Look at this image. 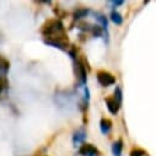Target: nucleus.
<instances>
[{
    "mask_svg": "<svg viewBox=\"0 0 156 156\" xmlns=\"http://www.w3.org/2000/svg\"><path fill=\"white\" fill-rule=\"evenodd\" d=\"M42 33L46 37H48V40H51V41H58V42L66 44L65 42H63V40L65 38L64 26L59 20H52V21L47 22V25L43 26Z\"/></svg>",
    "mask_w": 156,
    "mask_h": 156,
    "instance_id": "obj_1",
    "label": "nucleus"
},
{
    "mask_svg": "<svg viewBox=\"0 0 156 156\" xmlns=\"http://www.w3.org/2000/svg\"><path fill=\"white\" fill-rule=\"evenodd\" d=\"M97 81L100 83L101 86L103 87H108L111 85H114L115 84V79L114 76L107 71H98L97 73Z\"/></svg>",
    "mask_w": 156,
    "mask_h": 156,
    "instance_id": "obj_2",
    "label": "nucleus"
},
{
    "mask_svg": "<svg viewBox=\"0 0 156 156\" xmlns=\"http://www.w3.org/2000/svg\"><path fill=\"white\" fill-rule=\"evenodd\" d=\"M79 154L81 156H98L100 151L92 144H83L79 149Z\"/></svg>",
    "mask_w": 156,
    "mask_h": 156,
    "instance_id": "obj_3",
    "label": "nucleus"
},
{
    "mask_svg": "<svg viewBox=\"0 0 156 156\" xmlns=\"http://www.w3.org/2000/svg\"><path fill=\"white\" fill-rule=\"evenodd\" d=\"M75 65H76V74H77V77L80 79V83L83 84V85H85L86 84V68L84 66V64H83V62H80V60H76L75 62Z\"/></svg>",
    "mask_w": 156,
    "mask_h": 156,
    "instance_id": "obj_4",
    "label": "nucleus"
},
{
    "mask_svg": "<svg viewBox=\"0 0 156 156\" xmlns=\"http://www.w3.org/2000/svg\"><path fill=\"white\" fill-rule=\"evenodd\" d=\"M106 101V105H107V108H108V111L112 113V114H117L119 112V105H121V102H118L114 97H108V98H106L105 100Z\"/></svg>",
    "mask_w": 156,
    "mask_h": 156,
    "instance_id": "obj_5",
    "label": "nucleus"
},
{
    "mask_svg": "<svg viewBox=\"0 0 156 156\" xmlns=\"http://www.w3.org/2000/svg\"><path fill=\"white\" fill-rule=\"evenodd\" d=\"M85 138H86L85 129H77L73 134V144H74V146H79L80 144H83L84 140H85Z\"/></svg>",
    "mask_w": 156,
    "mask_h": 156,
    "instance_id": "obj_6",
    "label": "nucleus"
},
{
    "mask_svg": "<svg viewBox=\"0 0 156 156\" xmlns=\"http://www.w3.org/2000/svg\"><path fill=\"white\" fill-rule=\"evenodd\" d=\"M111 128H112V122H111L109 119L102 118V119L100 121V129H101V132H102L103 134H108L109 130H111Z\"/></svg>",
    "mask_w": 156,
    "mask_h": 156,
    "instance_id": "obj_7",
    "label": "nucleus"
},
{
    "mask_svg": "<svg viewBox=\"0 0 156 156\" xmlns=\"http://www.w3.org/2000/svg\"><path fill=\"white\" fill-rule=\"evenodd\" d=\"M95 19H96V20H97V22L101 25V27L103 28V31L108 33V21H107V17H106L105 15H102V14L97 12Z\"/></svg>",
    "mask_w": 156,
    "mask_h": 156,
    "instance_id": "obj_8",
    "label": "nucleus"
},
{
    "mask_svg": "<svg viewBox=\"0 0 156 156\" xmlns=\"http://www.w3.org/2000/svg\"><path fill=\"white\" fill-rule=\"evenodd\" d=\"M122 150H123V141L122 140H117L112 145V152H113L114 156H121L122 155Z\"/></svg>",
    "mask_w": 156,
    "mask_h": 156,
    "instance_id": "obj_9",
    "label": "nucleus"
},
{
    "mask_svg": "<svg viewBox=\"0 0 156 156\" xmlns=\"http://www.w3.org/2000/svg\"><path fill=\"white\" fill-rule=\"evenodd\" d=\"M109 17H111V20H112L115 25H122V23H123V17H122V15H121L118 11L112 10V12H111Z\"/></svg>",
    "mask_w": 156,
    "mask_h": 156,
    "instance_id": "obj_10",
    "label": "nucleus"
},
{
    "mask_svg": "<svg viewBox=\"0 0 156 156\" xmlns=\"http://www.w3.org/2000/svg\"><path fill=\"white\" fill-rule=\"evenodd\" d=\"M89 14H90V10L89 9H79L77 11H75L74 17H75V20H80V19L86 17Z\"/></svg>",
    "mask_w": 156,
    "mask_h": 156,
    "instance_id": "obj_11",
    "label": "nucleus"
},
{
    "mask_svg": "<svg viewBox=\"0 0 156 156\" xmlns=\"http://www.w3.org/2000/svg\"><path fill=\"white\" fill-rule=\"evenodd\" d=\"M114 98L118 102H122V90H121L119 86H117L115 90H114Z\"/></svg>",
    "mask_w": 156,
    "mask_h": 156,
    "instance_id": "obj_12",
    "label": "nucleus"
},
{
    "mask_svg": "<svg viewBox=\"0 0 156 156\" xmlns=\"http://www.w3.org/2000/svg\"><path fill=\"white\" fill-rule=\"evenodd\" d=\"M144 155H145V151L141 149H134L130 152V156H144Z\"/></svg>",
    "mask_w": 156,
    "mask_h": 156,
    "instance_id": "obj_13",
    "label": "nucleus"
},
{
    "mask_svg": "<svg viewBox=\"0 0 156 156\" xmlns=\"http://www.w3.org/2000/svg\"><path fill=\"white\" fill-rule=\"evenodd\" d=\"M108 4L112 6V9H114V8L119 6V5H123L124 2H123V0H114V2H108Z\"/></svg>",
    "mask_w": 156,
    "mask_h": 156,
    "instance_id": "obj_14",
    "label": "nucleus"
},
{
    "mask_svg": "<svg viewBox=\"0 0 156 156\" xmlns=\"http://www.w3.org/2000/svg\"><path fill=\"white\" fill-rule=\"evenodd\" d=\"M84 91H85V101L89 102V100H90V91H89V87H85Z\"/></svg>",
    "mask_w": 156,
    "mask_h": 156,
    "instance_id": "obj_15",
    "label": "nucleus"
},
{
    "mask_svg": "<svg viewBox=\"0 0 156 156\" xmlns=\"http://www.w3.org/2000/svg\"><path fill=\"white\" fill-rule=\"evenodd\" d=\"M3 90H4V83H3L2 80H0V94L3 92Z\"/></svg>",
    "mask_w": 156,
    "mask_h": 156,
    "instance_id": "obj_16",
    "label": "nucleus"
}]
</instances>
